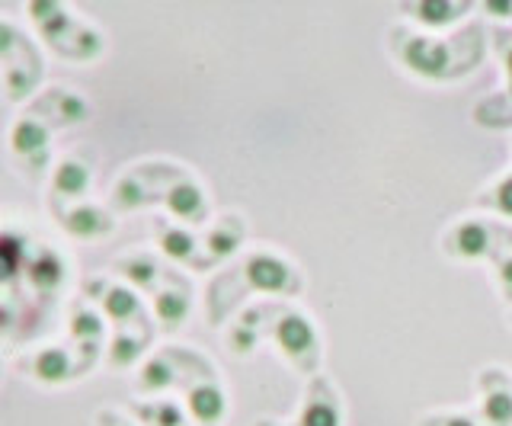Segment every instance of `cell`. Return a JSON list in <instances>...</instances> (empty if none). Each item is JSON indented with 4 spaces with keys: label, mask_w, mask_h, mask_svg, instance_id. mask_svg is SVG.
<instances>
[{
    "label": "cell",
    "mask_w": 512,
    "mask_h": 426,
    "mask_svg": "<svg viewBox=\"0 0 512 426\" xmlns=\"http://www.w3.org/2000/svg\"><path fill=\"white\" fill-rule=\"evenodd\" d=\"M496 286H500L506 302H512V257H506L500 266H496Z\"/></svg>",
    "instance_id": "cell-11"
},
{
    "label": "cell",
    "mask_w": 512,
    "mask_h": 426,
    "mask_svg": "<svg viewBox=\"0 0 512 426\" xmlns=\"http://www.w3.org/2000/svg\"><path fill=\"white\" fill-rule=\"evenodd\" d=\"M298 426H343V414L340 404H336L333 391L327 388V382H317L308 391V404L301 410Z\"/></svg>",
    "instance_id": "cell-5"
},
{
    "label": "cell",
    "mask_w": 512,
    "mask_h": 426,
    "mask_svg": "<svg viewBox=\"0 0 512 426\" xmlns=\"http://www.w3.org/2000/svg\"><path fill=\"white\" fill-rule=\"evenodd\" d=\"M484 385V404H480V414L490 426H512V388L506 382V375L500 372V385L490 388L487 382Z\"/></svg>",
    "instance_id": "cell-6"
},
{
    "label": "cell",
    "mask_w": 512,
    "mask_h": 426,
    "mask_svg": "<svg viewBox=\"0 0 512 426\" xmlns=\"http://www.w3.org/2000/svg\"><path fill=\"white\" fill-rule=\"evenodd\" d=\"M484 10L490 13V17H496V20H512V4H509V0H487Z\"/></svg>",
    "instance_id": "cell-12"
},
{
    "label": "cell",
    "mask_w": 512,
    "mask_h": 426,
    "mask_svg": "<svg viewBox=\"0 0 512 426\" xmlns=\"http://www.w3.org/2000/svg\"><path fill=\"white\" fill-rule=\"evenodd\" d=\"M407 13L429 29H442L448 23H455L458 17L468 13V4H452V0H423V4L407 7Z\"/></svg>",
    "instance_id": "cell-7"
},
{
    "label": "cell",
    "mask_w": 512,
    "mask_h": 426,
    "mask_svg": "<svg viewBox=\"0 0 512 426\" xmlns=\"http://www.w3.org/2000/svg\"><path fill=\"white\" fill-rule=\"evenodd\" d=\"M247 279L253 289L260 292H279V295H295L298 279L282 257L276 254H256L247 260Z\"/></svg>",
    "instance_id": "cell-2"
},
{
    "label": "cell",
    "mask_w": 512,
    "mask_h": 426,
    "mask_svg": "<svg viewBox=\"0 0 512 426\" xmlns=\"http://www.w3.org/2000/svg\"><path fill=\"white\" fill-rule=\"evenodd\" d=\"M493 247V231L487 222H461L455 225L452 231L445 234V250L452 257H461V260H480L487 257Z\"/></svg>",
    "instance_id": "cell-4"
},
{
    "label": "cell",
    "mask_w": 512,
    "mask_h": 426,
    "mask_svg": "<svg viewBox=\"0 0 512 426\" xmlns=\"http://www.w3.org/2000/svg\"><path fill=\"white\" fill-rule=\"evenodd\" d=\"M196 407H199V414L202 417H212V420H218L221 417V410H224V401H221V394L212 388V391H199V398H196Z\"/></svg>",
    "instance_id": "cell-9"
},
{
    "label": "cell",
    "mask_w": 512,
    "mask_h": 426,
    "mask_svg": "<svg viewBox=\"0 0 512 426\" xmlns=\"http://www.w3.org/2000/svg\"><path fill=\"white\" fill-rule=\"evenodd\" d=\"M506 71H509V93H512V49L506 55Z\"/></svg>",
    "instance_id": "cell-13"
},
{
    "label": "cell",
    "mask_w": 512,
    "mask_h": 426,
    "mask_svg": "<svg viewBox=\"0 0 512 426\" xmlns=\"http://www.w3.org/2000/svg\"><path fill=\"white\" fill-rule=\"evenodd\" d=\"M400 61L413 71L426 77V81H439V77H448V45L436 42V39H410L404 49H400Z\"/></svg>",
    "instance_id": "cell-3"
},
{
    "label": "cell",
    "mask_w": 512,
    "mask_h": 426,
    "mask_svg": "<svg viewBox=\"0 0 512 426\" xmlns=\"http://www.w3.org/2000/svg\"><path fill=\"white\" fill-rule=\"evenodd\" d=\"M484 202H490L493 209L500 212V215L512 218V173H509V177H503L500 183L493 186V193H490Z\"/></svg>",
    "instance_id": "cell-8"
},
{
    "label": "cell",
    "mask_w": 512,
    "mask_h": 426,
    "mask_svg": "<svg viewBox=\"0 0 512 426\" xmlns=\"http://www.w3.org/2000/svg\"><path fill=\"white\" fill-rule=\"evenodd\" d=\"M420 426H477L468 414H436V417H423Z\"/></svg>",
    "instance_id": "cell-10"
},
{
    "label": "cell",
    "mask_w": 512,
    "mask_h": 426,
    "mask_svg": "<svg viewBox=\"0 0 512 426\" xmlns=\"http://www.w3.org/2000/svg\"><path fill=\"white\" fill-rule=\"evenodd\" d=\"M263 426H272V423H263Z\"/></svg>",
    "instance_id": "cell-14"
},
{
    "label": "cell",
    "mask_w": 512,
    "mask_h": 426,
    "mask_svg": "<svg viewBox=\"0 0 512 426\" xmlns=\"http://www.w3.org/2000/svg\"><path fill=\"white\" fill-rule=\"evenodd\" d=\"M276 340L282 346V353L304 366V372H311V356H317V330L314 324L298 311H285L276 324Z\"/></svg>",
    "instance_id": "cell-1"
}]
</instances>
